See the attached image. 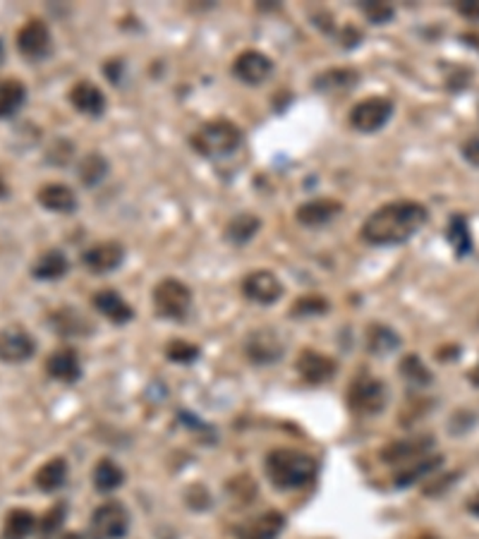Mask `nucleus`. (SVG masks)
<instances>
[{"label": "nucleus", "instance_id": "f257e3e1", "mask_svg": "<svg viewBox=\"0 0 479 539\" xmlns=\"http://www.w3.org/2000/svg\"><path fill=\"white\" fill-rule=\"evenodd\" d=\"M427 216H429L427 206L419 202H412V199L389 202L367 216L360 228V238L374 247L403 245L418 235L419 228L427 223Z\"/></svg>", "mask_w": 479, "mask_h": 539}, {"label": "nucleus", "instance_id": "f03ea898", "mask_svg": "<svg viewBox=\"0 0 479 539\" xmlns=\"http://www.w3.org/2000/svg\"><path fill=\"white\" fill-rule=\"evenodd\" d=\"M319 465L309 453L295 449H274L267 456V475L271 485L293 492L315 482Z\"/></svg>", "mask_w": 479, "mask_h": 539}, {"label": "nucleus", "instance_id": "7ed1b4c3", "mask_svg": "<svg viewBox=\"0 0 479 539\" xmlns=\"http://www.w3.org/2000/svg\"><path fill=\"white\" fill-rule=\"evenodd\" d=\"M242 144V130L228 118L209 120L202 128L192 132L190 147L204 158H226L240 149Z\"/></svg>", "mask_w": 479, "mask_h": 539}, {"label": "nucleus", "instance_id": "20e7f679", "mask_svg": "<svg viewBox=\"0 0 479 539\" xmlns=\"http://www.w3.org/2000/svg\"><path fill=\"white\" fill-rule=\"evenodd\" d=\"M154 307L164 319H185L192 307L190 286L178 279H164L154 288Z\"/></svg>", "mask_w": 479, "mask_h": 539}, {"label": "nucleus", "instance_id": "39448f33", "mask_svg": "<svg viewBox=\"0 0 479 539\" xmlns=\"http://www.w3.org/2000/svg\"><path fill=\"white\" fill-rule=\"evenodd\" d=\"M393 110H396V106L389 96H367L350 110V125H352V130L371 135V132H379L383 125L389 123L393 118Z\"/></svg>", "mask_w": 479, "mask_h": 539}, {"label": "nucleus", "instance_id": "423d86ee", "mask_svg": "<svg viewBox=\"0 0 479 539\" xmlns=\"http://www.w3.org/2000/svg\"><path fill=\"white\" fill-rule=\"evenodd\" d=\"M130 530V511L120 501H106L94 511L89 539H123Z\"/></svg>", "mask_w": 479, "mask_h": 539}, {"label": "nucleus", "instance_id": "0eeeda50", "mask_svg": "<svg viewBox=\"0 0 479 539\" xmlns=\"http://www.w3.org/2000/svg\"><path fill=\"white\" fill-rule=\"evenodd\" d=\"M348 405L355 415H379L386 408V386L377 376H360L348 391Z\"/></svg>", "mask_w": 479, "mask_h": 539}, {"label": "nucleus", "instance_id": "6e6552de", "mask_svg": "<svg viewBox=\"0 0 479 539\" xmlns=\"http://www.w3.org/2000/svg\"><path fill=\"white\" fill-rule=\"evenodd\" d=\"M51 48H53V39H51V29L46 22L32 17L22 24L17 32V51L24 61H43L51 53Z\"/></svg>", "mask_w": 479, "mask_h": 539}, {"label": "nucleus", "instance_id": "1a4fd4ad", "mask_svg": "<svg viewBox=\"0 0 479 539\" xmlns=\"http://www.w3.org/2000/svg\"><path fill=\"white\" fill-rule=\"evenodd\" d=\"M240 288H242V295H245L247 300L257 302V305H274V302L281 300L283 295V283L268 269L249 271L242 279V286Z\"/></svg>", "mask_w": 479, "mask_h": 539}, {"label": "nucleus", "instance_id": "9d476101", "mask_svg": "<svg viewBox=\"0 0 479 539\" xmlns=\"http://www.w3.org/2000/svg\"><path fill=\"white\" fill-rule=\"evenodd\" d=\"M274 72V61L261 51L247 48L233 61V75L247 87H259Z\"/></svg>", "mask_w": 479, "mask_h": 539}, {"label": "nucleus", "instance_id": "9b49d317", "mask_svg": "<svg viewBox=\"0 0 479 539\" xmlns=\"http://www.w3.org/2000/svg\"><path fill=\"white\" fill-rule=\"evenodd\" d=\"M36 353V338L20 326L0 328V362L22 364Z\"/></svg>", "mask_w": 479, "mask_h": 539}, {"label": "nucleus", "instance_id": "f8f14e48", "mask_svg": "<svg viewBox=\"0 0 479 539\" xmlns=\"http://www.w3.org/2000/svg\"><path fill=\"white\" fill-rule=\"evenodd\" d=\"M125 261V247L116 240H103V242H96L89 250L82 252V264L84 269L94 276H101V273L116 271L120 264Z\"/></svg>", "mask_w": 479, "mask_h": 539}, {"label": "nucleus", "instance_id": "ddd939ff", "mask_svg": "<svg viewBox=\"0 0 479 539\" xmlns=\"http://www.w3.org/2000/svg\"><path fill=\"white\" fill-rule=\"evenodd\" d=\"M295 369H297V374L302 376V382L305 383H309V386H322V383L333 379L338 364H335V360H331L329 355H324V353L305 348L300 355H297Z\"/></svg>", "mask_w": 479, "mask_h": 539}, {"label": "nucleus", "instance_id": "4468645a", "mask_svg": "<svg viewBox=\"0 0 479 539\" xmlns=\"http://www.w3.org/2000/svg\"><path fill=\"white\" fill-rule=\"evenodd\" d=\"M245 353L247 357L254 362V364H274L283 357V341L278 338L276 331L271 328H259V331H254L245 343Z\"/></svg>", "mask_w": 479, "mask_h": 539}, {"label": "nucleus", "instance_id": "2eb2a0df", "mask_svg": "<svg viewBox=\"0 0 479 539\" xmlns=\"http://www.w3.org/2000/svg\"><path fill=\"white\" fill-rule=\"evenodd\" d=\"M434 449V437H415L408 441H393L381 450L383 463L389 465H412L427 458Z\"/></svg>", "mask_w": 479, "mask_h": 539}, {"label": "nucleus", "instance_id": "dca6fc26", "mask_svg": "<svg viewBox=\"0 0 479 539\" xmlns=\"http://www.w3.org/2000/svg\"><path fill=\"white\" fill-rule=\"evenodd\" d=\"M286 530V515L281 511H267L245 520L238 527V539H278Z\"/></svg>", "mask_w": 479, "mask_h": 539}, {"label": "nucleus", "instance_id": "f3484780", "mask_svg": "<svg viewBox=\"0 0 479 539\" xmlns=\"http://www.w3.org/2000/svg\"><path fill=\"white\" fill-rule=\"evenodd\" d=\"M46 372L51 379L61 383H75L82 376V362L75 348L53 350L46 360Z\"/></svg>", "mask_w": 479, "mask_h": 539}, {"label": "nucleus", "instance_id": "a211bd4d", "mask_svg": "<svg viewBox=\"0 0 479 539\" xmlns=\"http://www.w3.org/2000/svg\"><path fill=\"white\" fill-rule=\"evenodd\" d=\"M68 99L72 103V109L80 110L82 116L101 118L106 113V96H103V91L94 82L80 80L77 84H72Z\"/></svg>", "mask_w": 479, "mask_h": 539}, {"label": "nucleus", "instance_id": "6ab92c4d", "mask_svg": "<svg viewBox=\"0 0 479 539\" xmlns=\"http://www.w3.org/2000/svg\"><path fill=\"white\" fill-rule=\"evenodd\" d=\"M343 212V204L338 199H312L307 204L297 206L295 212V219L297 223L307 225V228H319V225L331 223L333 219H338Z\"/></svg>", "mask_w": 479, "mask_h": 539}, {"label": "nucleus", "instance_id": "aec40b11", "mask_svg": "<svg viewBox=\"0 0 479 539\" xmlns=\"http://www.w3.org/2000/svg\"><path fill=\"white\" fill-rule=\"evenodd\" d=\"M94 309H99V315H103L110 324L123 326L127 321H132L135 309L130 307V302H125V298L120 293H116L113 288H103L94 295Z\"/></svg>", "mask_w": 479, "mask_h": 539}, {"label": "nucleus", "instance_id": "412c9836", "mask_svg": "<svg viewBox=\"0 0 479 539\" xmlns=\"http://www.w3.org/2000/svg\"><path fill=\"white\" fill-rule=\"evenodd\" d=\"M36 199H39V204H42L46 212L53 213H75L77 209L75 190L62 183L43 184L42 190L36 192Z\"/></svg>", "mask_w": 479, "mask_h": 539}, {"label": "nucleus", "instance_id": "4be33fe9", "mask_svg": "<svg viewBox=\"0 0 479 539\" xmlns=\"http://www.w3.org/2000/svg\"><path fill=\"white\" fill-rule=\"evenodd\" d=\"M68 475H70L68 460H65V458H53V460H48V463H43L42 468L36 470L34 485L39 487L42 492L53 494L65 487V482H68Z\"/></svg>", "mask_w": 479, "mask_h": 539}, {"label": "nucleus", "instance_id": "5701e85b", "mask_svg": "<svg viewBox=\"0 0 479 539\" xmlns=\"http://www.w3.org/2000/svg\"><path fill=\"white\" fill-rule=\"evenodd\" d=\"M70 271V260L61 250H46L32 264V276L36 280H58Z\"/></svg>", "mask_w": 479, "mask_h": 539}, {"label": "nucleus", "instance_id": "b1692460", "mask_svg": "<svg viewBox=\"0 0 479 539\" xmlns=\"http://www.w3.org/2000/svg\"><path fill=\"white\" fill-rule=\"evenodd\" d=\"M51 326L55 328V334L61 336H87L91 334V321L84 319L75 307H61L55 309L53 315L48 317Z\"/></svg>", "mask_w": 479, "mask_h": 539}, {"label": "nucleus", "instance_id": "393cba45", "mask_svg": "<svg viewBox=\"0 0 479 539\" xmlns=\"http://www.w3.org/2000/svg\"><path fill=\"white\" fill-rule=\"evenodd\" d=\"M27 101V87L17 77L0 80V120L13 118Z\"/></svg>", "mask_w": 479, "mask_h": 539}, {"label": "nucleus", "instance_id": "a878e982", "mask_svg": "<svg viewBox=\"0 0 479 539\" xmlns=\"http://www.w3.org/2000/svg\"><path fill=\"white\" fill-rule=\"evenodd\" d=\"M360 82V72L352 68H333L315 77V90L322 94H333V91H345Z\"/></svg>", "mask_w": 479, "mask_h": 539}, {"label": "nucleus", "instance_id": "bb28decb", "mask_svg": "<svg viewBox=\"0 0 479 539\" xmlns=\"http://www.w3.org/2000/svg\"><path fill=\"white\" fill-rule=\"evenodd\" d=\"M446 240L451 242V247L456 250V257H467L473 254V235H470V223L463 213H453L446 228Z\"/></svg>", "mask_w": 479, "mask_h": 539}, {"label": "nucleus", "instance_id": "cd10ccee", "mask_svg": "<svg viewBox=\"0 0 479 539\" xmlns=\"http://www.w3.org/2000/svg\"><path fill=\"white\" fill-rule=\"evenodd\" d=\"M94 487L99 492H116L125 482L123 468L113 460V458H101L94 468Z\"/></svg>", "mask_w": 479, "mask_h": 539}, {"label": "nucleus", "instance_id": "c85d7f7f", "mask_svg": "<svg viewBox=\"0 0 479 539\" xmlns=\"http://www.w3.org/2000/svg\"><path fill=\"white\" fill-rule=\"evenodd\" d=\"M36 515L27 508H13L3 523V539H27L34 533Z\"/></svg>", "mask_w": 479, "mask_h": 539}, {"label": "nucleus", "instance_id": "c756f323", "mask_svg": "<svg viewBox=\"0 0 479 539\" xmlns=\"http://www.w3.org/2000/svg\"><path fill=\"white\" fill-rule=\"evenodd\" d=\"M367 348H370V353H374V355H389V353L400 348V336L390 326L371 324L370 331H367Z\"/></svg>", "mask_w": 479, "mask_h": 539}, {"label": "nucleus", "instance_id": "7c9ffc66", "mask_svg": "<svg viewBox=\"0 0 479 539\" xmlns=\"http://www.w3.org/2000/svg\"><path fill=\"white\" fill-rule=\"evenodd\" d=\"M261 221L254 213H238L226 225V240H230L233 245H245L259 232Z\"/></svg>", "mask_w": 479, "mask_h": 539}, {"label": "nucleus", "instance_id": "2f4dec72", "mask_svg": "<svg viewBox=\"0 0 479 539\" xmlns=\"http://www.w3.org/2000/svg\"><path fill=\"white\" fill-rule=\"evenodd\" d=\"M108 175V161L101 156V154H87L80 164V180H82L84 187H96L99 183H103Z\"/></svg>", "mask_w": 479, "mask_h": 539}, {"label": "nucleus", "instance_id": "473e14b6", "mask_svg": "<svg viewBox=\"0 0 479 539\" xmlns=\"http://www.w3.org/2000/svg\"><path fill=\"white\" fill-rule=\"evenodd\" d=\"M441 460H444V458L434 456V458H422V460H418V463H412V465H405L403 470L398 472L396 485L398 487L415 485V482H419L425 475L437 470L438 465H441Z\"/></svg>", "mask_w": 479, "mask_h": 539}, {"label": "nucleus", "instance_id": "72a5a7b5", "mask_svg": "<svg viewBox=\"0 0 479 539\" xmlns=\"http://www.w3.org/2000/svg\"><path fill=\"white\" fill-rule=\"evenodd\" d=\"M400 374L412 383V386H429L434 382V374H431L427 364L419 360V355H408L400 362Z\"/></svg>", "mask_w": 479, "mask_h": 539}, {"label": "nucleus", "instance_id": "f704fd0d", "mask_svg": "<svg viewBox=\"0 0 479 539\" xmlns=\"http://www.w3.org/2000/svg\"><path fill=\"white\" fill-rule=\"evenodd\" d=\"M165 357L171 362H178V364H192L199 357V348L194 343L171 341L165 348Z\"/></svg>", "mask_w": 479, "mask_h": 539}, {"label": "nucleus", "instance_id": "c9c22d12", "mask_svg": "<svg viewBox=\"0 0 479 539\" xmlns=\"http://www.w3.org/2000/svg\"><path fill=\"white\" fill-rule=\"evenodd\" d=\"M324 312H329V302L319 295H305L293 305V317H315L324 315Z\"/></svg>", "mask_w": 479, "mask_h": 539}, {"label": "nucleus", "instance_id": "e433bc0d", "mask_svg": "<svg viewBox=\"0 0 479 539\" xmlns=\"http://www.w3.org/2000/svg\"><path fill=\"white\" fill-rule=\"evenodd\" d=\"M65 515H68V506L65 504H55L51 511L43 515V520L39 523V533H42V537H51V534H55L58 530L62 527V520H65Z\"/></svg>", "mask_w": 479, "mask_h": 539}, {"label": "nucleus", "instance_id": "4c0bfd02", "mask_svg": "<svg viewBox=\"0 0 479 539\" xmlns=\"http://www.w3.org/2000/svg\"><path fill=\"white\" fill-rule=\"evenodd\" d=\"M360 10H362V13L367 14V20L374 22V24H386V22L393 20V14H396V10H393L389 3H367V0H362V3H360Z\"/></svg>", "mask_w": 479, "mask_h": 539}, {"label": "nucleus", "instance_id": "58836bf2", "mask_svg": "<svg viewBox=\"0 0 479 539\" xmlns=\"http://www.w3.org/2000/svg\"><path fill=\"white\" fill-rule=\"evenodd\" d=\"M460 154H463V158H465L467 164L479 168V135L467 137L465 142H463V147H460Z\"/></svg>", "mask_w": 479, "mask_h": 539}, {"label": "nucleus", "instance_id": "ea45409f", "mask_svg": "<svg viewBox=\"0 0 479 539\" xmlns=\"http://www.w3.org/2000/svg\"><path fill=\"white\" fill-rule=\"evenodd\" d=\"M456 10L470 22L479 20V3H456Z\"/></svg>", "mask_w": 479, "mask_h": 539}, {"label": "nucleus", "instance_id": "a19ab883", "mask_svg": "<svg viewBox=\"0 0 479 539\" xmlns=\"http://www.w3.org/2000/svg\"><path fill=\"white\" fill-rule=\"evenodd\" d=\"M467 511L473 513V515H477L479 518V492L474 494L473 498H470V501H467Z\"/></svg>", "mask_w": 479, "mask_h": 539}, {"label": "nucleus", "instance_id": "79ce46f5", "mask_svg": "<svg viewBox=\"0 0 479 539\" xmlns=\"http://www.w3.org/2000/svg\"><path fill=\"white\" fill-rule=\"evenodd\" d=\"M470 382H473L474 386H477V389H479V362H477V367H474L473 372H470Z\"/></svg>", "mask_w": 479, "mask_h": 539}, {"label": "nucleus", "instance_id": "37998d69", "mask_svg": "<svg viewBox=\"0 0 479 539\" xmlns=\"http://www.w3.org/2000/svg\"><path fill=\"white\" fill-rule=\"evenodd\" d=\"M465 39H467V43H470V46L479 48V36H465Z\"/></svg>", "mask_w": 479, "mask_h": 539}, {"label": "nucleus", "instance_id": "c03bdc74", "mask_svg": "<svg viewBox=\"0 0 479 539\" xmlns=\"http://www.w3.org/2000/svg\"><path fill=\"white\" fill-rule=\"evenodd\" d=\"M3 61H5V43L0 39V65H3Z\"/></svg>", "mask_w": 479, "mask_h": 539}, {"label": "nucleus", "instance_id": "a18cd8bd", "mask_svg": "<svg viewBox=\"0 0 479 539\" xmlns=\"http://www.w3.org/2000/svg\"><path fill=\"white\" fill-rule=\"evenodd\" d=\"M62 539H82V534H77V533H68Z\"/></svg>", "mask_w": 479, "mask_h": 539}, {"label": "nucleus", "instance_id": "49530a36", "mask_svg": "<svg viewBox=\"0 0 479 539\" xmlns=\"http://www.w3.org/2000/svg\"><path fill=\"white\" fill-rule=\"evenodd\" d=\"M418 539H437V537H434V534H419Z\"/></svg>", "mask_w": 479, "mask_h": 539}]
</instances>
